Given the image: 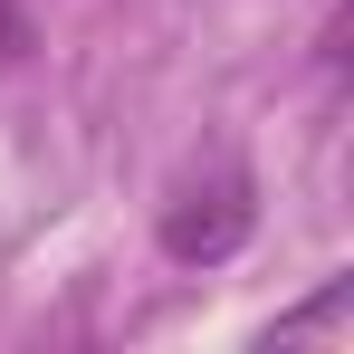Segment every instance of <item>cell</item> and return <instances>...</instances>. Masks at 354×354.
Instances as JSON below:
<instances>
[{
  "label": "cell",
  "instance_id": "cell-1",
  "mask_svg": "<svg viewBox=\"0 0 354 354\" xmlns=\"http://www.w3.org/2000/svg\"><path fill=\"white\" fill-rule=\"evenodd\" d=\"M259 230V201H249V173L239 163H221V173L182 182L173 201H163V259L173 268H221V259H239V239Z\"/></svg>",
  "mask_w": 354,
  "mask_h": 354
}]
</instances>
